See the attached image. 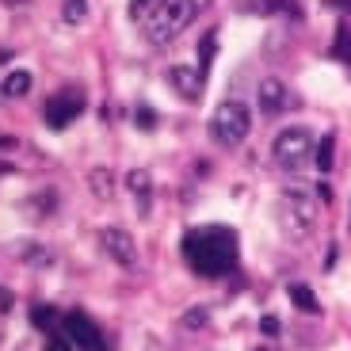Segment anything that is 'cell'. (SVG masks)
<instances>
[{
	"label": "cell",
	"mask_w": 351,
	"mask_h": 351,
	"mask_svg": "<svg viewBox=\"0 0 351 351\" xmlns=\"http://www.w3.org/2000/svg\"><path fill=\"white\" fill-rule=\"evenodd\" d=\"M248 130H252V111H248L241 99H226V104L214 107V114H210V138L218 141L221 149L241 145V141L248 138Z\"/></svg>",
	"instance_id": "cell-3"
},
{
	"label": "cell",
	"mask_w": 351,
	"mask_h": 351,
	"mask_svg": "<svg viewBox=\"0 0 351 351\" xmlns=\"http://www.w3.org/2000/svg\"><path fill=\"white\" fill-rule=\"evenodd\" d=\"M260 332H263V336H279V321H275V317L267 313V317L260 321Z\"/></svg>",
	"instance_id": "cell-23"
},
{
	"label": "cell",
	"mask_w": 351,
	"mask_h": 351,
	"mask_svg": "<svg viewBox=\"0 0 351 351\" xmlns=\"http://www.w3.org/2000/svg\"><path fill=\"white\" fill-rule=\"evenodd\" d=\"M317 218V206H313V195L306 187H287L279 202V221L282 229L290 233V241H306V233L313 229Z\"/></svg>",
	"instance_id": "cell-5"
},
{
	"label": "cell",
	"mask_w": 351,
	"mask_h": 351,
	"mask_svg": "<svg viewBox=\"0 0 351 351\" xmlns=\"http://www.w3.org/2000/svg\"><path fill=\"white\" fill-rule=\"evenodd\" d=\"M256 99H260V111H263V114H282L287 107H294V92H290V84H282L279 77L260 80V88H256Z\"/></svg>",
	"instance_id": "cell-8"
},
{
	"label": "cell",
	"mask_w": 351,
	"mask_h": 351,
	"mask_svg": "<svg viewBox=\"0 0 351 351\" xmlns=\"http://www.w3.org/2000/svg\"><path fill=\"white\" fill-rule=\"evenodd\" d=\"M287 0H252V8L256 12H275V8H282Z\"/></svg>",
	"instance_id": "cell-24"
},
{
	"label": "cell",
	"mask_w": 351,
	"mask_h": 351,
	"mask_svg": "<svg viewBox=\"0 0 351 351\" xmlns=\"http://www.w3.org/2000/svg\"><path fill=\"white\" fill-rule=\"evenodd\" d=\"M332 53L340 58V62H348V65H351V27H348V23H340V31H336V46H332Z\"/></svg>",
	"instance_id": "cell-18"
},
{
	"label": "cell",
	"mask_w": 351,
	"mask_h": 351,
	"mask_svg": "<svg viewBox=\"0 0 351 351\" xmlns=\"http://www.w3.org/2000/svg\"><path fill=\"white\" fill-rule=\"evenodd\" d=\"M134 123H138L141 130H153V126H157V114H153V107H138V111H134Z\"/></svg>",
	"instance_id": "cell-20"
},
{
	"label": "cell",
	"mask_w": 351,
	"mask_h": 351,
	"mask_svg": "<svg viewBox=\"0 0 351 351\" xmlns=\"http://www.w3.org/2000/svg\"><path fill=\"white\" fill-rule=\"evenodd\" d=\"M8 58H12V50H0V65L8 62Z\"/></svg>",
	"instance_id": "cell-28"
},
{
	"label": "cell",
	"mask_w": 351,
	"mask_h": 351,
	"mask_svg": "<svg viewBox=\"0 0 351 351\" xmlns=\"http://www.w3.org/2000/svg\"><path fill=\"white\" fill-rule=\"evenodd\" d=\"M313 149H317V141H313V130H309V126H282L271 141L275 165L287 168V172L306 165V160L313 157Z\"/></svg>",
	"instance_id": "cell-4"
},
{
	"label": "cell",
	"mask_w": 351,
	"mask_h": 351,
	"mask_svg": "<svg viewBox=\"0 0 351 351\" xmlns=\"http://www.w3.org/2000/svg\"><path fill=\"white\" fill-rule=\"evenodd\" d=\"M84 111V92L80 88H62V92H53L43 107V119L50 130H65V126Z\"/></svg>",
	"instance_id": "cell-7"
},
{
	"label": "cell",
	"mask_w": 351,
	"mask_h": 351,
	"mask_svg": "<svg viewBox=\"0 0 351 351\" xmlns=\"http://www.w3.org/2000/svg\"><path fill=\"white\" fill-rule=\"evenodd\" d=\"M126 187H130L134 195L141 199V218H149V191H153V180H149V172H141V168H134L130 176H126Z\"/></svg>",
	"instance_id": "cell-11"
},
{
	"label": "cell",
	"mask_w": 351,
	"mask_h": 351,
	"mask_svg": "<svg viewBox=\"0 0 351 351\" xmlns=\"http://www.w3.org/2000/svg\"><path fill=\"white\" fill-rule=\"evenodd\" d=\"M27 92H31V73H27V69L8 73L4 84H0V96H8V99H23Z\"/></svg>",
	"instance_id": "cell-12"
},
{
	"label": "cell",
	"mask_w": 351,
	"mask_h": 351,
	"mask_svg": "<svg viewBox=\"0 0 351 351\" xmlns=\"http://www.w3.org/2000/svg\"><path fill=\"white\" fill-rule=\"evenodd\" d=\"M65 23H80V19H84L88 16V4H84V0H65Z\"/></svg>",
	"instance_id": "cell-19"
},
{
	"label": "cell",
	"mask_w": 351,
	"mask_h": 351,
	"mask_svg": "<svg viewBox=\"0 0 351 351\" xmlns=\"http://www.w3.org/2000/svg\"><path fill=\"white\" fill-rule=\"evenodd\" d=\"M195 19V0H153L145 12V35L149 43L165 46L176 35H184V27Z\"/></svg>",
	"instance_id": "cell-2"
},
{
	"label": "cell",
	"mask_w": 351,
	"mask_h": 351,
	"mask_svg": "<svg viewBox=\"0 0 351 351\" xmlns=\"http://www.w3.org/2000/svg\"><path fill=\"white\" fill-rule=\"evenodd\" d=\"M0 176H12V165H0Z\"/></svg>",
	"instance_id": "cell-29"
},
{
	"label": "cell",
	"mask_w": 351,
	"mask_h": 351,
	"mask_svg": "<svg viewBox=\"0 0 351 351\" xmlns=\"http://www.w3.org/2000/svg\"><path fill=\"white\" fill-rule=\"evenodd\" d=\"M62 332L69 336V343H73V348H80V351H107L104 328H99L88 313H80V309H73V313L62 317Z\"/></svg>",
	"instance_id": "cell-6"
},
{
	"label": "cell",
	"mask_w": 351,
	"mask_h": 351,
	"mask_svg": "<svg viewBox=\"0 0 351 351\" xmlns=\"http://www.w3.org/2000/svg\"><path fill=\"white\" fill-rule=\"evenodd\" d=\"M46 351H73V343H69V336H58V332H53L50 343H46Z\"/></svg>",
	"instance_id": "cell-22"
},
{
	"label": "cell",
	"mask_w": 351,
	"mask_h": 351,
	"mask_svg": "<svg viewBox=\"0 0 351 351\" xmlns=\"http://www.w3.org/2000/svg\"><path fill=\"white\" fill-rule=\"evenodd\" d=\"M332 8H343V12H351V0H328Z\"/></svg>",
	"instance_id": "cell-27"
},
{
	"label": "cell",
	"mask_w": 351,
	"mask_h": 351,
	"mask_svg": "<svg viewBox=\"0 0 351 351\" xmlns=\"http://www.w3.org/2000/svg\"><path fill=\"white\" fill-rule=\"evenodd\" d=\"M0 4H19V0H0Z\"/></svg>",
	"instance_id": "cell-30"
},
{
	"label": "cell",
	"mask_w": 351,
	"mask_h": 351,
	"mask_svg": "<svg viewBox=\"0 0 351 351\" xmlns=\"http://www.w3.org/2000/svg\"><path fill=\"white\" fill-rule=\"evenodd\" d=\"M184 260L202 279H221L237 267V233L229 226H199L184 233Z\"/></svg>",
	"instance_id": "cell-1"
},
{
	"label": "cell",
	"mask_w": 351,
	"mask_h": 351,
	"mask_svg": "<svg viewBox=\"0 0 351 351\" xmlns=\"http://www.w3.org/2000/svg\"><path fill=\"white\" fill-rule=\"evenodd\" d=\"M206 317H210V313H206V309H191V313H184V328H202V325H206Z\"/></svg>",
	"instance_id": "cell-21"
},
{
	"label": "cell",
	"mask_w": 351,
	"mask_h": 351,
	"mask_svg": "<svg viewBox=\"0 0 351 351\" xmlns=\"http://www.w3.org/2000/svg\"><path fill=\"white\" fill-rule=\"evenodd\" d=\"M0 309H12V294H8V290H0Z\"/></svg>",
	"instance_id": "cell-26"
},
{
	"label": "cell",
	"mask_w": 351,
	"mask_h": 351,
	"mask_svg": "<svg viewBox=\"0 0 351 351\" xmlns=\"http://www.w3.org/2000/svg\"><path fill=\"white\" fill-rule=\"evenodd\" d=\"M99 245L123 263V267H138V245L130 241V233H123V229H104L99 233Z\"/></svg>",
	"instance_id": "cell-9"
},
{
	"label": "cell",
	"mask_w": 351,
	"mask_h": 351,
	"mask_svg": "<svg viewBox=\"0 0 351 351\" xmlns=\"http://www.w3.org/2000/svg\"><path fill=\"white\" fill-rule=\"evenodd\" d=\"M317 172H332V153H336V138H332V134H325V138H321V141H317Z\"/></svg>",
	"instance_id": "cell-14"
},
{
	"label": "cell",
	"mask_w": 351,
	"mask_h": 351,
	"mask_svg": "<svg viewBox=\"0 0 351 351\" xmlns=\"http://www.w3.org/2000/svg\"><path fill=\"white\" fill-rule=\"evenodd\" d=\"M16 145H19V141L12 138V134H0V149H16Z\"/></svg>",
	"instance_id": "cell-25"
},
{
	"label": "cell",
	"mask_w": 351,
	"mask_h": 351,
	"mask_svg": "<svg viewBox=\"0 0 351 351\" xmlns=\"http://www.w3.org/2000/svg\"><path fill=\"white\" fill-rule=\"evenodd\" d=\"M290 302H294L302 313H321V302H317V294L306 282H294V287H290Z\"/></svg>",
	"instance_id": "cell-13"
},
{
	"label": "cell",
	"mask_w": 351,
	"mask_h": 351,
	"mask_svg": "<svg viewBox=\"0 0 351 351\" xmlns=\"http://www.w3.org/2000/svg\"><path fill=\"white\" fill-rule=\"evenodd\" d=\"M19 256L27 260V267H50V263H53L50 248H43V245H23V248H19Z\"/></svg>",
	"instance_id": "cell-16"
},
{
	"label": "cell",
	"mask_w": 351,
	"mask_h": 351,
	"mask_svg": "<svg viewBox=\"0 0 351 351\" xmlns=\"http://www.w3.org/2000/svg\"><path fill=\"white\" fill-rule=\"evenodd\" d=\"M31 321H35L43 332H58V325H62V313H58V309H50V306H35V309H31Z\"/></svg>",
	"instance_id": "cell-15"
},
{
	"label": "cell",
	"mask_w": 351,
	"mask_h": 351,
	"mask_svg": "<svg viewBox=\"0 0 351 351\" xmlns=\"http://www.w3.org/2000/svg\"><path fill=\"white\" fill-rule=\"evenodd\" d=\"M168 80L176 84V92H180L184 99H199L206 73H202V69H191V65H172V69H168Z\"/></svg>",
	"instance_id": "cell-10"
},
{
	"label": "cell",
	"mask_w": 351,
	"mask_h": 351,
	"mask_svg": "<svg viewBox=\"0 0 351 351\" xmlns=\"http://www.w3.org/2000/svg\"><path fill=\"white\" fill-rule=\"evenodd\" d=\"M88 187H92L99 199H111V172H107V168H96V172L88 176Z\"/></svg>",
	"instance_id": "cell-17"
}]
</instances>
